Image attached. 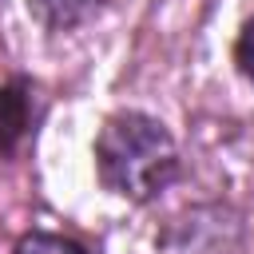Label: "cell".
I'll list each match as a JSON object with an SVG mask.
<instances>
[{"label": "cell", "mask_w": 254, "mask_h": 254, "mask_svg": "<svg viewBox=\"0 0 254 254\" xmlns=\"http://www.w3.org/2000/svg\"><path fill=\"white\" fill-rule=\"evenodd\" d=\"M24 127H28L24 99L16 91H0V147H12L16 135H24Z\"/></svg>", "instance_id": "277c9868"}, {"label": "cell", "mask_w": 254, "mask_h": 254, "mask_svg": "<svg viewBox=\"0 0 254 254\" xmlns=\"http://www.w3.org/2000/svg\"><path fill=\"white\" fill-rule=\"evenodd\" d=\"M16 254H87L75 238L64 234H48V230H32L16 242Z\"/></svg>", "instance_id": "3957f363"}, {"label": "cell", "mask_w": 254, "mask_h": 254, "mask_svg": "<svg viewBox=\"0 0 254 254\" xmlns=\"http://www.w3.org/2000/svg\"><path fill=\"white\" fill-rule=\"evenodd\" d=\"M28 8H32V16H36L44 28H52V32H71V28L87 24V20L103 8V0H28Z\"/></svg>", "instance_id": "7a4b0ae2"}, {"label": "cell", "mask_w": 254, "mask_h": 254, "mask_svg": "<svg viewBox=\"0 0 254 254\" xmlns=\"http://www.w3.org/2000/svg\"><path fill=\"white\" fill-rule=\"evenodd\" d=\"M95 171L111 194L147 202L179 175V147L159 119L143 111H119L95 135Z\"/></svg>", "instance_id": "6da1fadb"}, {"label": "cell", "mask_w": 254, "mask_h": 254, "mask_svg": "<svg viewBox=\"0 0 254 254\" xmlns=\"http://www.w3.org/2000/svg\"><path fill=\"white\" fill-rule=\"evenodd\" d=\"M234 64H238V71L246 79H254V16L242 24V32L234 40Z\"/></svg>", "instance_id": "5b68a950"}]
</instances>
